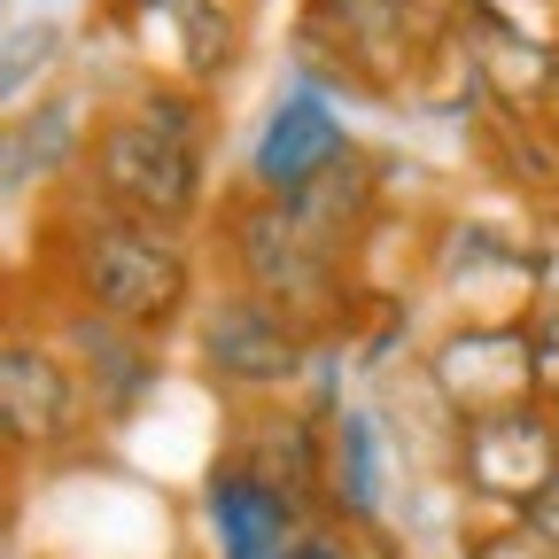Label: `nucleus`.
<instances>
[{
	"instance_id": "nucleus-21",
	"label": "nucleus",
	"mask_w": 559,
	"mask_h": 559,
	"mask_svg": "<svg viewBox=\"0 0 559 559\" xmlns=\"http://www.w3.org/2000/svg\"><path fill=\"white\" fill-rule=\"evenodd\" d=\"M280 559H358V528H349V536H326V528H304L288 551H280Z\"/></svg>"
},
{
	"instance_id": "nucleus-2",
	"label": "nucleus",
	"mask_w": 559,
	"mask_h": 559,
	"mask_svg": "<svg viewBox=\"0 0 559 559\" xmlns=\"http://www.w3.org/2000/svg\"><path fill=\"white\" fill-rule=\"evenodd\" d=\"M79 171H86V194H102L109 210H124L140 226H164V234H187L202 218V194H210V148L202 140H179L124 102L94 124Z\"/></svg>"
},
{
	"instance_id": "nucleus-17",
	"label": "nucleus",
	"mask_w": 559,
	"mask_h": 559,
	"mask_svg": "<svg viewBox=\"0 0 559 559\" xmlns=\"http://www.w3.org/2000/svg\"><path fill=\"white\" fill-rule=\"evenodd\" d=\"M489 124V140H498V171L513 179V187H544V194H559V124L551 117H481Z\"/></svg>"
},
{
	"instance_id": "nucleus-15",
	"label": "nucleus",
	"mask_w": 559,
	"mask_h": 559,
	"mask_svg": "<svg viewBox=\"0 0 559 559\" xmlns=\"http://www.w3.org/2000/svg\"><path fill=\"white\" fill-rule=\"evenodd\" d=\"M272 202H288L311 241H326L334 257H349V249H358V234H366V218H373V164H366V148H349L334 171H319V179L296 187V194H272Z\"/></svg>"
},
{
	"instance_id": "nucleus-16",
	"label": "nucleus",
	"mask_w": 559,
	"mask_h": 559,
	"mask_svg": "<svg viewBox=\"0 0 559 559\" xmlns=\"http://www.w3.org/2000/svg\"><path fill=\"white\" fill-rule=\"evenodd\" d=\"M86 109L70 94H47L39 109H24L9 124V194H24L32 179H62L70 164H86Z\"/></svg>"
},
{
	"instance_id": "nucleus-9",
	"label": "nucleus",
	"mask_w": 559,
	"mask_h": 559,
	"mask_svg": "<svg viewBox=\"0 0 559 559\" xmlns=\"http://www.w3.org/2000/svg\"><path fill=\"white\" fill-rule=\"evenodd\" d=\"M202 528H210V551L218 559H280L311 521V506H296L280 481H264L257 466L241 459H218L202 474Z\"/></svg>"
},
{
	"instance_id": "nucleus-22",
	"label": "nucleus",
	"mask_w": 559,
	"mask_h": 559,
	"mask_svg": "<svg viewBox=\"0 0 559 559\" xmlns=\"http://www.w3.org/2000/svg\"><path fill=\"white\" fill-rule=\"evenodd\" d=\"M521 521H528V528H536V536H544V544H551V551H559V481H551V489H544V498H536V506H528V513H521Z\"/></svg>"
},
{
	"instance_id": "nucleus-7",
	"label": "nucleus",
	"mask_w": 559,
	"mask_h": 559,
	"mask_svg": "<svg viewBox=\"0 0 559 559\" xmlns=\"http://www.w3.org/2000/svg\"><path fill=\"white\" fill-rule=\"evenodd\" d=\"M436 396L459 419H489V412H513L536 404V366H528V326L521 319H481V326H451L428 358Z\"/></svg>"
},
{
	"instance_id": "nucleus-12",
	"label": "nucleus",
	"mask_w": 559,
	"mask_h": 559,
	"mask_svg": "<svg viewBox=\"0 0 559 559\" xmlns=\"http://www.w3.org/2000/svg\"><path fill=\"white\" fill-rule=\"evenodd\" d=\"M459 47H466V70H474V94H481V117H551V79H559V47L544 39H521L506 32L498 16H466L459 9Z\"/></svg>"
},
{
	"instance_id": "nucleus-11",
	"label": "nucleus",
	"mask_w": 559,
	"mask_h": 559,
	"mask_svg": "<svg viewBox=\"0 0 559 559\" xmlns=\"http://www.w3.org/2000/svg\"><path fill=\"white\" fill-rule=\"evenodd\" d=\"M55 349H62V366L79 373V389H86V404H94L102 419L140 412V396L156 389V349H148V334H132V326H117V319H102V311H86V304H62V311H55Z\"/></svg>"
},
{
	"instance_id": "nucleus-14",
	"label": "nucleus",
	"mask_w": 559,
	"mask_h": 559,
	"mask_svg": "<svg viewBox=\"0 0 559 559\" xmlns=\"http://www.w3.org/2000/svg\"><path fill=\"white\" fill-rule=\"evenodd\" d=\"M326 506L349 528L381 521V428L366 404H334L326 412Z\"/></svg>"
},
{
	"instance_id": "nucleus-10",
	"label": "nucleus",
	"mask_w": 559,
	"mask_h": 559,
	"mask_svg": "<svg viewBox=\"0 0 559 559\" xmlns=\"http://www.w3.org/2000/svg\"><path fill=\"white\" fill-rule=\"evenodd\" d=\"M342 156H349V132H342L334 102L296 79L272 102V117L257 124V140H249V194H296L319 171H334Z\"/></svg>"
},
{
	"instance_id": "nucleus-5",
	"label": "nucleus",
	"mask_w": 559,
	"mask_h": 559,
	"mask_svg": "<svg viewBox=\"0 0 559 559\" xmlns=\"http://www.w3.org/2000/svg\"><path fill=\"white\" fill-rule=\"evenodd\" d=\"M459 481L506 513H528L559 481V412L513 404V412H489V419H459Z\"/></svg>"
},
{
	"instance_id": "nucleus-1",
	"label": "nucleus",
	"mask_w": 559,
	"mask_h": 559,
	"mask_svg": "<svg viewBox=\"0 0 559 559\" xmlns=\"http://www.w3.org/2000/svg\"><path fill=\"white\" fill-rule=\"evenodd\" d=\"M47 272L62 304H86L132 334H164L179 326V311L194 304V257L179 234L140 226L124 210H109L102 194H79L55 210L47 226Z\"/></svg>"
},
{
	"instance_id": "nucleus-8",
	"label": "nucleus",
	"mask_w": 559,
	"mask_h": 559,
	"mask_svg": "<svg viewBox=\"0 0 559 559\" xmlns=\"http://www.w3.org/2000/svg\"><path fill=\"white\" fill-rule=\"evenodd\" d=\"M94 419L79 373L62 366L55 342H32V334H9L0 349V428H9V451H62Z\"/></svg>"
},
{
	"instance_id": "nucleus-23",
	"label": "nucleus",
	"mask_w": 559,
	"mask_h": 559,
	"mask_svg": "<svg viewBox=\"0 0 559 559\" xmlns=\"http://www.w3.org/2000/svg\"><path fill=\"white\" fill-rule=\"evenodd\" d=\"M451 9H498V0H451Z\"/></svg>"
},
{
	"instance_id": "nucleus-4",
	"label": "nucleus",
	"mask_w": 559,
	"mask_h": 559,
	"mask_svg": "<svg viewBox=\"0 0 559 559\" xmlns=\"http://www.w3.org/2000/svg\"><path fill=\"white\" fill-rule=\"evenodd\" d=\"M194 358L210 381H226L241 396H272V389H296L304 366H311V334L288 319V311H272L257 304L249 288L218 296V304H202L194 319Z\"/></svg>"
},
{
	"instance_id": "nucleus-19",
	"label": "nucleus",
	"mask_w": 559,
	"mask_h": 559,
	"mask_svg": "<svg viewBox=\"0 0 559 559\" xmlns=\"http://www.w3.org/2000/svg\"><path fill=\"white\" fill-rule=\"evenodd\" d=\"M459 559H559L521 513H506V521H481V528H466V544H459Z\"/></svg>"
},
{
	"instance_id": "nucleus-24",
	"label": "nucleus",
	"mask_w": 559,
	"mask_h": 559,
	"mask_svg": "<svg viewBox=\"0 0 559 559\" xmlns=\"http://www.w3.org/2000/svg\"><path fill=\"white\" fill-rule=\"evenodd\" d=\"M551 124H559V79H551Z\"/></svg>"
},
{
	"instance_id": "nucleus-18",
	"label": "nucleus",
	"mask_w": 559,
	"mask_h": 559,
	"mask_svg": "<svg viewBox=\"0 0 559 559\" xmlns=\"http://www.w3.org/2000/svg\"><path fill=\"white\" fill-rule=\"evenodd\" d=\"M62 55V24H9V62H0V79H9V102L32 94V79Z\"/></svg>"
},
{
	"instance_id": "nucleus-13",
	"label": "nucleus",
	"mask_w": 559,
	"mask_h": 559,
	"mask_svg": "<svg viewBox=\"0 0 559 559\" xmlns=\"http://www.w3.org/2000/svg\"><path fill=\"white\" fill-rule=\"evenodd\" d=\"M226 459H241V466H257L264 481H280L296 506H326V428H311L304 412H288V396L280 404H264L249 428L234 436V451Z\"/></svg>"
},
{
	"instance_id": "nucleus-6",
	"label": "nucleus",
	"mask_w": 559,
	"mask_h": 559,
	"mask_svg": "<svg viewBox=\"0 0 559 559\" xmlns=\"http://www.w3.org/2000/svg\"><path fill=\"white\" fill-rule=\"evenodd\" d=\"M109 24L132 39L148 79H179V86L226 79L241 47V9H226V0H109Z\"/></svg>"
},
{
	"instance_id": "nucleus-3",
	"label": "nucleus",
	"mask_w": 559,
	"mask_h": 559,
	"mask_svg": "<svg viewBox=\"0 0 559 559\" xmlns=\"http://www.w3.org/2000/svg\"><path fill=\"white\" fill-rule=\"evenodd\" d=\"M349 257H334L326 241L304 234V218L272 194H249L234 210V272L241 288L272 311H288L304 334H326L334 319H349Z\"/></svg>"
},
{
	"instance_id": "nucleus-20",
	"label": "nucleus",
	"mask_w": 559,
	"mask_h": 559,
	"mask_svg": "<svg viewBox=\"0 0 559 559\" xmlns=\"http://www.w3.org/2000/svg\"><path fill=\"white\" fill-rule=\"evenodd\" d=\"M528 366H536V404L559 412V304H536L528 319Z\"/></svg>"
}]
</instances>
